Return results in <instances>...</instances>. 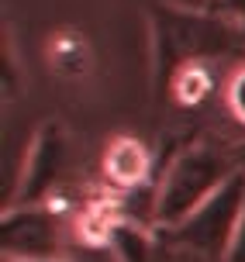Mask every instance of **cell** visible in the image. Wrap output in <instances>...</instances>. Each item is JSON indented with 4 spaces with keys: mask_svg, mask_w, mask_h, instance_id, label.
I'll list each match as a JSON object with an SVG mask.
<instances>
[{
    "mask_svg": "<svg viewBox=\"0 0 245 262\" xmlns=\"http://www.w3.org/2000/svg\"><path fill=\"white\" fill-rule=\"evenodd\" d=\"M63 217L45 204H21L4 217V255L25 262H52L63 252Z\"/></svg>",
    "mask_w": 245,
    "mask_h": 262,
    "instance_id": "3957f363",
    "label": "cell"
},
{
    "mask_svg": "<svg viewBox=\"0 0 245 262\" xmlns=\"http://www.w3.org/2000/svg\"><path fill=\"white\" fill-rule=\"evenodd\" d=\"M149 166H152L149 148L142 142H135V138H117L107 148V159H104V169L117 186H138L145 180Z\"/></svg>",
    "mask_w": 245,
    "mask_h": 262,
    "instance_id": "5b68a950",
    "label": "cell"
},
{
    "mask_svg": "<svg viewBox=\"0 0 245 262\" xmlns=\"http://www.w3.org/2000/svg\"><path fill=\"white\" fill-rule=\"evenodd\" d=\"M224 262H245V210H242V217H238V228H235V238H232V245H228Z\"/></svg>",
    "mask_w": 245,
    "mask_h": 262,
    "instance_id": "52a82bcc",
    "label": "cell"
},
{
    "mask_svg": "<svg viewBox=\"0 0 245 262\" xmlns=\"http://www.w3.org/2000/svg\"><path fill=\"white\" fill-rule=\"evenodd\" d=\"M221 14L238 21V25H245V0H221Z\"/></svg>",
    "mask_w": 245,
    "mask_h": 262,
    "instance_id": "ba28073f",
    "label": "cell"
},
{
    "mask_svg": "<svg viewBox=\"0 0 245 262\" xmlns=\"http://www.w3.org/2000/svg\"><path fill=\"white\" fill-rule=\"evenodd\" d=\"M63 169H66V135L59 124H49L38 135V142L31 148V159H28L21 204H42V196L59 183Z\"/></svg>",
    "mask_w": 245,
    "mask_h": 262,
    "instance_id": "277c9868",
    "label": "cell"
},
{
    "mask_svg": "<svg viewBox=\"0 0 245 262\" xmlns=\"http://www.w3.org/2000/svg\"><path fill=\"white\" fill-rule=\"evenodd\" d=\"M242 210H245V169H238L218 193L207 196L187 221L162 228V231H166V242L194 249L211 262H224Z\"/></svg>",
    "mask_w": 245,
    "mask_h": 262,
    "instance_id": "7a4b0ae2",
    "label": "cell"
},
{
    "mask_svg": "<svg viewBox=\"0 0 245 262\" xmlns=\"http://www.w3.org/2000/svg\"><path fill=\"white\" fill-rule=\"evenodd\" d=\"M242 169H245V159H242Z\"/></svg>",
    "mask_w": 245,
    "mask_h": 262,
    "instance_id": "9c48e42d",
    "label": "cell"
},
{
    "mask_svg": "<svg viewBox=\"0 0 245 262\" xmlns=\"http://www.w3.org/2000/svg\"><path fill=\"white\" fill-rule=\"evenodd\" d=\"M242 169L238 159H232L218 145H190L169 162L162 183L155 186V224L173 228L187 221L211 193Z\"/></svg>",
    "mask_w": 245,
    "mask_h": 262,
    "instance_id": "6da1fadb",
    "label": "cell"
},
{
    "mask_svg": "<svg viewBox=\"0 0 245 262\" xmlns=\"http://www.w3.org/2000/svg\"><path fill=\"white\" fill-rule=\"evenodd\" d=\"M224 97H228V111L235 114V121H238V124H245V66L232 76V83H228V93H224Z\"/></svg>",
    "mask_w": 245,
    "mask_h": 262,
    "instance_id": "8992f818",
    "label": "cell"
}]
</instances>
